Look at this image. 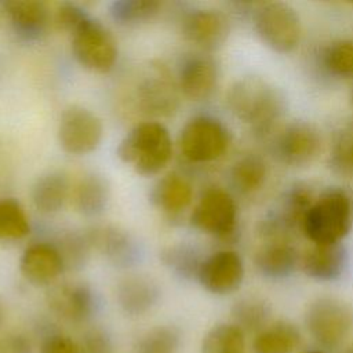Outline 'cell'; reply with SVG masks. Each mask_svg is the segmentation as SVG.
Masks as SVG:
<instances>
[{
  "instance_id": "1",
  "label": "cell",
  "mask_w": 353,
  "mask_h": 353,
  "mask_svg": "<svg viewBox=\"0 0 353 353\" xmlns=\"http://www.w3.org/2000/svg\"><path fill=\"white\" fill-rule=\"evenodd\" d=\"M226 105L240 121L259 134H268L285 112V98L279 88L258 76H244L230 84Z\"/></svg>"
},
{
  "instance_id": "2",
  "label": "cell",
  "mask_w": 353,
  "mask_h": 353,
  "mask_svg": "<svg viewBox=\"0 0 353 353\" xmlns=\"http://www.w3.org/2000/svg\"><path fill=\"white\" fill-rule=\"evenodd\" d=\"M117 157L142 176L159 174L170 161L172 141L168 130L157 121L134 125L120 141Z\"/></svg>"
},
{
  "instance_id": "3",
  "label": "cell",
  "mask_w": 353,
  "mask_h": 353,
  "mask_svg": "<svg viewBox=\"0 0 353 353\" xmlns=\"http://www.w3.org/2000/svg\"><path fill=\"white\" fill-rule=\"evenodd\" d=\"M353 223L350 194L338 186L324 189L313 201L302 225V233L313 244H336L349 234Z\"/></svg>"
},
{
  "instance_id": "4",
  "label": "cell",
  "mask_w": 353,
  "mask_h": 353,
  "mask_svg": "<svg viewBox=\"0 0 353 353\" xmlns=\"http://www.w3.org/2000/svg\"><path fill=\"white\" fill-rule=\"evenodd\" d=\"M252 26L259 40L279 54L294 51L302 34L299 14L284 1L258 4L252 12Z\"/></svg>"
},
{
  "instance_id": "5",
  "label": "cell",
  "mask_w": 353,
  "mask_h": 353,
  "mask_svg": "<svg viewBox=\"0 0 353 353\" xmlns=\"http://www.w3.org/2000/svg\"><path fill=\"white\" fill-rule=\"evenodd\" d=\"M178 145L188 161L211 163L226 153L230 145V134L216 117L200 114L188 120L182 127Z\"/></svg>"
},
{
  "instance_id": "6",
  "label": "cell",
  "mask_w": 353,
  "mask_h": 353,
  "mask_svg": "<svg viewBox=\"0 0 353 353\" xmlns=\"http://www.w3.org/2000/svg\"><path fill=\"white\" fill-rule=\"evenodd\" d=\"M70 37L73 57L84 69L108 73L114 68L119 57L117 41L98 19L90 17Z\"/></svg>"
},
{
  "instance_id": "7",
  "label": "cell",
  "mask_w": 353,
  "mask_h": 353,
  "mask_svg": "<svg viewBox=\"0 0 353 353\" xmlns=\"http://www.w3.org/2000/svg\"><path fill=\"white\" fill-rule=\"evenodd\" d=\"M237 204L233 196L218 186L203 192L192 210L190 225L208 236L229 240L237 230Z\"/></svg>"
},
{
  "instance_id": "8",
  "label": "cell",
  "mask_w": 353,
  "mask_h": 353,
  "mask_svg": "<svg viewBox=\"0 0 353 353\" xmlns=\"http://www.w3.org/2000/svg\"><path fill=\"white\" fill-rule=\"evenodd\" d=\"M305 324L320 346L334 349L345 341L350 331V309L338 298L320 296L309 303Z\"/></svg>"
},
{
  "instance_id": "9",
  "label": "cell",
  "mask_w": 353,
  "mask_h": 353,
  "mask_svg": "<svg viewBox=\"0 0 353 353\" xmlns=\"http://www.w3.org/2000/svg\"><path fill=\"white\" fill-rule=\"evenodd\" d=\"M57 137L59 146L66 153L84 156L101 145L103 124L90 109L81 105H69L59 117Z\"/></svg>"
},
{
  "instance_id": "10",
  "label": "cell",
  "mask_w": 353,
  "mask_h": 353,
  "mask_svg": "<svg viewBox=\"0 0 353 353\" xmlns=\"http://www.w3.org/2000/svg\"><path fill=\"white\" fill-rule=\"evenodd\" d=\"M323 138L319 127L310 121L295 120L288 123L273 143L277 160L292 168L312 164L320 154Z\"/></svg>"
},
{
  "instance_id": "11",
  "label": "cell",
  "mask_w": 353,
  "mask_h": 353,
  "mask_svg": "<svg viewBox=\"0 0 353 353\" xmlns=\"http://www.w3.org/2000/svg\"><path fill=\"white\" fill-rule=\"evenodd\" d=\"M46 302L57 317L72 324L85 323L98 307V299L91 285L79 280H66L51 285L46 294Z\"/></svg>"
},
{
  "instance_id": "12",
  "label": "cell",
  "mask_w": 353,
  "mask_h": 353,
  "mask_svg": "<svg viewBox=\"0 0 353 353\" xmlns=\"http://www.w3.org/2000/svg\"><path fill=\"white\" fill-rule=\"evenodd\" d=\"M91 250L98 251L117 268H131L141 262L143 250L128 230L116 225H95L84 232Z\"/></svg>"
},
{
  "instance_id": "13",
  "label": "cell",
  "mask_w": 353,
  "mask_h": 353,
  "mask_svg": "<svg viewBox=\"0 0 353 353\" xmlns=\"http://www.w3.org/2000/svg\"><path fill=\"white\" fill-rule=\"evenodd\" d=\"M244 279V262L233 250H218L204 256L197 280L214 295H229L239 290Z\"/></svg>"
},
{
  "instance_id": "14",
  "label": "cell",
  "mask_w": 353,
  "mask_h": 353,
  "mask_svg": "<svg viewBox=\"0 0 353 353\" xmlns=\"http://www.w3.org/2000/svg\"><path fill=\"white\" fill-rule=\"evenodd\" d=\"M181 33L190 44L204 51H214L228 40L230 22L219 10L196 8L182 17Z\"/></svg>"
},
{
  "instance_id": "15",
  "label": "cell",
  "mask_w": 353,
  "mask_h": 353,
  "mask_svg": "<svg viewBox=\"0 0 353 353\" xmlns=\"http://www.w3.org/2000/svg\"><path fill=\"white\" fill-rule=\"evenodd\" d=\"M51 11L41 0L0 1V23L7 25L18 37L36 40L46 33Z\"/></svg>"
},
{
  "instance_id": "16",
  "label": "cell",
  "mask_w": 353,
  "mask_h": 353,
  "mask_svg": "<svg viewBox=\"0 0 353 353\" xmlns=\"http://www.w3.org/2000/svg\"><path fill=\"white\" fill-rule=\"evenodd\" d=\"M65 270L62 256L51 243H34L26 247L19 258V272L33 285H50Z\"/></svg>"
},
{
  "instance_id": "17",
  "label": "cell",
  "mask_w": 353,
  "mask_h": 353,
  "mask_svg": "<svg viewBox=\"0 0 353 353\" xmlns=\"http://www.w3.org/2000/svg\"><path fill=\"white\" fill-rule=\"evenodd\" d=\"M218 79V65L211 57L193 55L181 65L178 88L192 101H205L214 94Z\"/></svg>"
},
{
  "instance_id": "18",
  "label": "cell",
  "mask_w": 353,
  "mask_h": 353,
  "mask_svg": "<svg viewBox=\"0 0 353 353\" xmlns=\"http://www.w3.org/2000/svg\"><path fill=\"white\" fill-rule=\"evenodd\" d=\"M347 250L342 243L313 244L301 256L302 272L316 281H334L339 279L347 265Z\"/></svg>"
},
{
  "instance_id": "19",
  "label": "cell",
  "mask_w": 353,
  "mask_h": 353,
  "mask_svg": "<svg viewBox=\"0 0 353 353\" xmlns=\"http://www.w3.org/2000/svg\"><path fill=\"white\" fill-rule=\"evenodd\" d=\"M160 298V287L148 274H128L116 285V301L128 316L150 312Z\"/></svg>"
},
{
  "instance_id": "20",
  "label": "cell",
  "mask_w": 353,
  "mask_h": 353,
  "mask_svg": "<svg viewBox=\"0 0 353 353\" xmlns=\"http://www.w3.org/2000/svg\"><path fill=\"white\" fill-rule=\"evenodd\" d=\"M301 261L291 240H266L254 254L256 270L266 279L280 280L291 276Z\"/></svg>"
},
{
  "instance_id": "21",
  "label": "cell",
  "mask_w": 353,
  "mask_h": 353,
  "mask_svg": "<svg viewBox=\"0 0 353 353\" xmlns=\"http://www.w3.org/2000/svg\"><path fill=\"white\" fill-rule=\"evenodd\" d=\"M110 185L98 172L83 174L70 189V201L76 212L84 216L101 215L109 203Z\"/></svg>"
},
{
  "instance_id": "22",
  "label": "cell",
  "mask_w": 353,
  "mask_h": 353,
  "mask_svg": "<svg viewBox=\"0 0 353 353\" xmlns=\"http://www.w3.org/2000/svg\"><path fill=\"white\" fill-rule=\"evenodd\" d=\"M141 108L153 114H171L178 108L176 88L164 70H156L138 88Z\"/></svg>"
},
{
  "instance_id": "23",
  "label": "cell",
  "mask_w": 353,
  "mask_h": 353,
  "mask_svg": "<svg viewBox=\"0 0 353 353\" xmlns=\"http://www.w3.org/2000/svg\"><path fill=\"white\" fill-rule=\"evenodd\" d=\"M149 199L159 210L167 214H178L190 205L193 188L183 175L168 172L159 178L152 186Z\"/></svg>"
},
{
  "instance_id": "24",
  "label": "cell",
  "mask_w": 353,
  "mask_h": 353,
  "mask_svg": "<svg viewBox=\"0 0 353 353\" xmlns=\"http://www.w3.org/2000/svg\"><path fill=\"white\" fill-rule=\"evenodd\" d=\"M68 176L61 171H48L40 175L32 186V203L41 214L58 212L70 197Z\"/></svg>"
},
{
  "instance_id": "25",
  "label": "cell",
  "mask_w": 353,
  "mask_h": 353,
  "mask_svg": "<svg viewBox=\"0 0 353 353\" xmlns=\"http://www.w3.org/2000/svg\"><path fill=\"white\" fill-rule=\"evenodd\" d=\"M269 168L259 154L240 157L230 170V182L241 194H254L266 183Z\"/></svg>"
},
{
  "instance_id": "26",
  "label": "cell",
  "mask_w": 353,
  "mask_h": 353,
  "mask_svg": "<svg viewBox=\"0 0 353 353\" xmlns=\"http://www.w3.org/2000/svg\"><path fill=\"white\" fill-rule=\"evenodd\" d=\"M299 343L298 330L287 321H276L263 327L255 336V353H294Z\"/></svg>"
},
{
  "instance_id": "27",
  "label": "cell",
  "mask_w": 353,
  "mask_h": 353,
  "mask_svg": "<svg viewBox=\"0 0 353 353\" xmlns=\"http://www.w3.org/2000/svg\"><path fill=\"white\" fill-rule=\"evenodd\" d=\"M327 161L332 174L341 178H353V117L336 130Z\"/></svg>"
},
{
  "instance_id": "28",
  "label": "cell",
  "mask_w": 353,
  "mask_h": 353,
  "mask_svg": "<svg viewBox=\"0 0 353 353\" xmlns=\"http://www.w3.org/2000/svg\"><path fill=\"white\" fill-rule=\"evenodd\" d=\"M203 259L199 248L186 243L167 245L160 252L163 265L175 276L186 280L197 279Z\"/></svg>"
},
{
  "instance_id": "29",
  "label": "cell",
  "mask_w": 353,
  "mask_h": 353,
  "mask_svg": "<svg viewBox=\"0 0 353 353\" xmlns=\"http://www.w3.org/2000/svg\"><path fill=\"white\" fill-rule=\"evenodd\" d=\"M244 332L236 324L214 325L203 338V353H244Z\"/></svg>"
},
{
  "instance_id": "30",
  "label": "cell",
  "mask_w": 353,
  "mask_h": 353,
  "mask_svg": "<svg viewBox=\"0 0 353 353\" xmlns=\"http://www.w3.org/2000/svg\"><path fill=\"white\" fill-rule=\"evenodd\" d=\"M30 232L29 216L12 197L0 199V240H18Z\"/></svg>"
},
{
  "instance_id": "31",
  "label": "cell",
  "mask_w": 353,
  "mask_h": 353,
  "mask_svg": "<svg viewBox=\"0 0 353 353\" xmlns=\"http://www.w3.org/2000/svg\"><path fill=\"white\" fill-rule=\"evenodd\" d=\"M160 8L156 0H117L109 6V15L120 25H135L153 19Z\"/></svg>"
},
{
  "instance_id": "32",
  "label": "cell",
  "mask_w": 353,
  "mask_h": 353,
  "mask_svg": "<svg viewBox=\"0 0 353 353\" xmlns=\"http://www.w3.org/2000/svg\"><path fill=\"white\" fill-rule=\"evenodd\" d=\"M324 69L339 79H353V39H338L330 43L323 54Z\"/></svg>"
},
{
  "instance_id": "33",
  "label": "cell",
  "mask_w": 353,
  "mask_h": 353,
  "mask_svg": "<svg viewBox=\"0 0 353 353\" xmlns=\"http://www.w3.org/2000/svg\"><path fill=\"white\" fill-rule=\"evenodd\" d=\"M181 345L179 331L172 325L148 330L135 345V353H176Z\"/></svg>"
},
{
  "instance_id": "34",
  "label": "cell",
  "mask_w": 353,
  "mask_h": 353,
  "mask_svg": "<svg viewBox=\"0 0 353 353\" xmlns=\"http://www.w3.org/2000/svg\"><path fill=\"white\" fill-rule=\"evenodd\" d=\"M55 247L58 248L62 256L65 269H70V270H80L81 268H84L91 251L90 243L84 232L83 233L66 232L65 234L61 236Z\"/></svg>"
},
{
  "instance_id": "35",
  "label": "cell",
  "mask_w": 353,
  "mask_h": 353,
  "mask_svg": "<svg viewBox=\"0 0 353 353\" xmlns=\"http://www.w3.org/2000/svg\"><path fill=\"white\" fill-rule=\"evenodd\" d=\"M269 305L255 296H248L237 301L232 309V314L236 320V325L241 330H259L268 320Z\"/></svg>"
},
{
  "instance_id": "36",
  "label": "cell",
  "mask_w": 353,
  "mask_h": 353,
  "mask_svg": "<svg viewBox=\"0 0 353 353\" xmlns=\"http://www.w3.org/2000/svg\"><path fill=\"white\" fill-rule=\"evenodd\" d=\"M91 15L74 3H62L54 12V25L57 29L72 34L76 32Z\"/></svg>"
},
{
  "instance_id": "37",
  "label": "cell",
  "mask_w": 353,
  "mask_h": 353,
  "mask_svg": "<svg viewBox=\"0 0 353 353\" xmlns=\"http://www.w3.org/2000/svg\"><path fill=\"white\" fill-rule=\"evenodd\" d=\"M81 353H113V342L102 328H91L79 342Z\"/></svg>"
},
{
  "instance_id": "38",
  "label": "cell",
  "mask_w": 353,
  "mask_h": 353,
  "mask_svg": "<svg viewBox=\"0 0 353 353\" xmlns=\"http://www.w3.org/2000/svg\"><path fill=\"white\" fill-rule=\"evenodd\" d=\"M40 353H81L80 343L63 334H50L40 345Z\"/></svg>"
},
{
  "instance_id": "39",
  "label": "cell",
  "mask_w": 353,
  "mask_h": 353,
  "mask_svg": "<svg viewBox=\"0 0 353 353\" xmlns=\"http://www.w3.org/2000/svg\"><path fill=\"white\" fill-rule=\"evenodd\" d=\"M0 353H32V342L22 334L0 335Z\"/></svg>"
},
{
  "instance_id": "40",
  "label": "cell",
  "mask_w": 353,
  "mask_h": 353,
  "mask_svg": "<svg viewBox=\"0 0 353 353\" xmlns=\"http://www.w3.org/2000/svg\"><path fill=\"white\" fill-rule=\"evenodd\" d=\"M3 320H4V309H3V305H1V302H0V325H1Z\"/></svg>"
},
{
  "instance_id": "41",
  "label": "cell",
  "mask_w": 353,
  "mask_h": 353,
  "mask_svg": "<svg viewBox=\"0 0 353 353\" xmlns=\"http://www.w3.org/2000/svg\"><path fill=\"white\" fill-rule=\"evenodd\" d=\"M302 353H323L320 350H306V352H302Z\"/></svg>"
},
{
  "instance_id": "42",
  "label": "cell",
  "mask_w": 353,
  "mask_h": 353,
  "mask_svg": "<svg viewBox=\"0 0 353 353\" xmlns=\"http://www.w3.org/2000/svg\"><path fill=\"white\" fill-rule=\"evenodd\" d=\"M343 353H353V347H349V349H346Z\"/></svg>"
},
{
  "instance_id": "43",
  "label": "cell",
  "mask_w": 353,
  "mask_h": 353,
  "mask_svg": "<svg viewBox=\"0 0 353 353\" xmlns=\"http://www.w3.org/2000/svg\"><path fill=\"white\" fill-rule=\"evenodd\" d=\"M352 102H353V90H352Z\"/></svg>"
}]
</instances>
